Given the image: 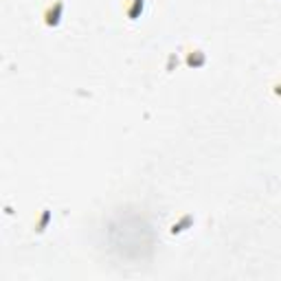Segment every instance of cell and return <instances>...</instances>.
<instances>
[{"instance_id":"cell-1","label":"cell","mask_w":281,"mask_h":281,"mask_svg":"<svg viewBox=\"0 0 281 281\" xmlns=\"http://www.w3.org/2000/svg\"><path fill=\"white\" fill-rule=\"evenodd\" d=\"M62 16H64V3L62 0H53L44 7L42 11V20H44L46 27H57L62 22Z\"/></svg>"}]
</instances>
